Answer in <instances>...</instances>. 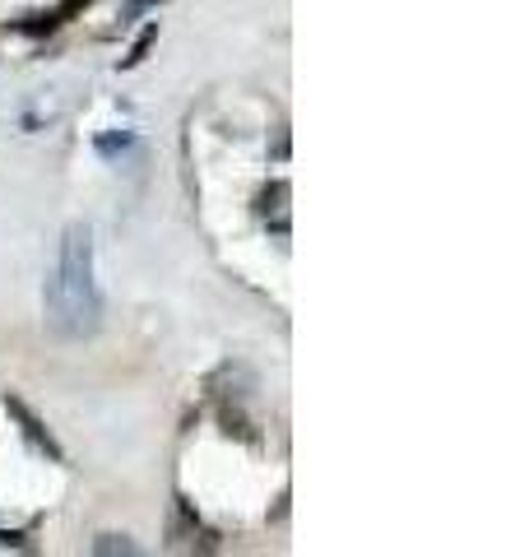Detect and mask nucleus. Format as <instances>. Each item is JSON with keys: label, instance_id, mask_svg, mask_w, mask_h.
Returning a JSON list of instances; mask_svg holds the SVG:
<instances>
[{"label": "nucleus", "instance_id": "obj_1", "mask_svg": "<svg viewBox=\"0 0 529 557\" xmlns=\"http://www.w3.org/2000/svg\"><path fill=\"white\" fill-rule=\"evenodd\" d=\"M103 321V298L93 278V232L70 223L56 247V274L47 278V326L61 339H84Z\"/></svg>", "mask_w": 529, "mask_h": 557}, {"label": "nucleus", "instance_id": "obj_2", "mask_svg": "<svg viewBox=\"0 0 529 557\" xmlns=\"http://www.w3.org/2000/svg\"><path fill=\"white\" fill-rule=\"evenodd\" d=\"M10 414H19V423H24V432L33 436V442H37V446H47V451H52V455L61 460V451H56V442H52V436L43 432V423H37V418H33V414H28V409H24L19 400H10Z\"/></svg>", "mask_w": 529, "mask_h": 557}, {"label": "nucleus", "instance_id": "obj_3", "mask_svg": "<svg viewBox=\"0 0 529 557\" xmlns=\"http://www.w3.org/2000/svg\"><path fill=\"white\" fill-rule=\"evenodd\" d=\"M153 37H158V24H149L140 37H135V47H131V56H121V70H135L144 56H149V47H153Z\"/></svg>", "mask_w": 529, "mask_h": 557}, {"label": "nucleus", "instance_id": "obj_4", "mask_svg": "<svg viewBox=\"0 0 529 557\" xmlns=\"http://www.w3.org/2000/svg\"><path fill=\"white\" fill-rule=\"evenodd\" d=\"M93 552H135V543H131L126 534H103V539L93 543Z\"/></svg>", "mask_w": 529, "mask_h": 557}]
</instances>
